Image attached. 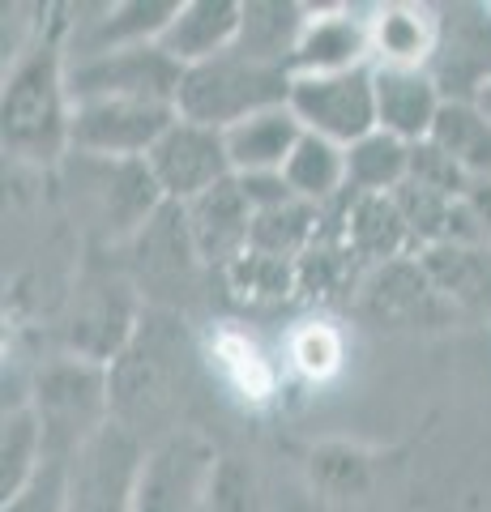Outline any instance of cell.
<instances>
[{"label": "cell", "mask_w": 491, "mask_h": 512, "mask_svg": "<svg viewBox=\"0 0 491 512\" xmlns=\"http://www.w3.org/2000/svg\"><path fill=\"white\" fill-rule=\"evenodd\" d=\"M0 512H69V461H43V470Z\"/></svg>", "instance_id": "d6a6232c"}, {"label": "cell", "mask_w": 491, "mask_h": 512, "mask_svg": "<svg viewBox=\"0 0 491 512\" xmlns=\"http://www.w3.org/2000/svg\"><path fill=\"white\" fill-rule=\"evenodd\" d=\"M210 487H214V448L205 436L184 427L150 448L133 512H197Z\"/></svg>", "instance_id": "5bb4252c"}, {"label": "cell", "mask_w": 491, "mask_h": 512, "mask_svg": "<svg viewBox=\"0 0 491 512\" xmlns=\"http://www.w3.org/2000/svg\"><path fill=\"white\" fill-rule=\"evenodd\" d=\"M184 82V69L158 43L124 47L86 60H69V99H141V103H171Z\"/></svg>", "instance_id": "30bf717a"}, {"label": "cell", "mask_w": 491, "mask_h": 512, "mask_svg": "<svg viewBox=\"0 0 491 512\" xmlns=\"http://www.w3.org/2000/svg\"><path fill=\"white\" fill-rule=\"evenodd\" d=\"M69 192L77 201L82 222L103 239V244H133L141 227L163 210L167 197L154 184L146 158H65Z\"/></svg>", "instance_id": "3957f363"}, {"label": "cell", "mask_w": 491, "mask_h": 512, "mask_svg": "<svg viewBox=\"0 0 491 512\" xmlns=\"http://www.w3.org/2000/svg\"><path fill=\"white\" fill-rule=\"evenodd\" d=\"M141 316H146V299H141L124 261L120 265H86V274L77 278L69 320H65L69 355L112 367L120 359V350L133 342Z\"/></svg>", "instance_id": "8992f818"}, {"label": "cell", "mask_w": 491, "mask_h": 512, "mask_svg": "<svg viewBox=\"0 0 491 512\" xmlns=\"http://www.w3.org/2000/svg\"><path fill=\"white\" fill-rule=\"evenodd\" d=\"M107 384H112V419L150 448L184 431L180 414L197 384V350L180 312L146 308L133 342L107 367Z\"/></svg>", "instance_id": "6da1fadb"}, {"label": "cell", "mask_w": 491, "mask_h": 512, "mask_svg": "<svg viewBox=\"0 0 491 512\" xmlns=\"http://www.w3.org/2000/svg\"><path fill=\"white\" fill-rule=\"evenodd\" d=\"M393 201H398V210L410 227V239H415V248L427 252L436 244H449V231H453V214H457V201L445 197V192L436 188H423L415 180H406L398 192H393Z\"/></svg>", "instance_id": "4dcf8cb0"}, {"label": "cell", "mask_w": 491, "mask_h": 512, "mask_svg": "<svg viewBox=\"0 0 491 512\" xmlns=\"http://www.w3.org/2000/svg\"><path fill=\"white\" fill-rule=\"evenodd\" d=\"M466 210H470V218L479 222V231H483V239L491 244V180H470V188H466Z\"/></svg>", "instance_id": "d590c367"}, {"label": "cell", "mask_w": 491, "mask_h": 512, "mask_svg": "<svg viewBox=\"0 0 491 512\" xmlns=\"http://www.w3.org/2000/svg\"><path fill=\"white\" fill-rule=\"evenodd\" d=\"M359 308L380 325H440V320L457 316L419 256H398V261L372 269L359 282Z\"/></svg>", "instance_id": "9a60e30c"}, {"label": "cell", "mask_w": 491, "mask_h": 512, "mask_svg": "<svg viewBox=\"0 0 491 512\" xmlns=\"http://www.w3.org/2000/svg\"><path fill=\"white\" fill-rule=\"evenodd\" d=\"M176 9L180 0H129V5H99V18H69V60L158 43Z\"/></svg>", "instance_id": "e0dca14e"}, {"label": "cell", "mask_w": 491, "mask_h": 512, "mask_svg": "<svg viewBox=\"0 0 491 512\" xmlns=\"http://www.w3.org/2000/svg\"><path fill=\"white\" fill-rule=\"evenodd\" d=\"M282 175H287V184H291V192L299 201L334 205L342 192L351 188V180H346V146L325 141L316 133H304L295 154L287 158V167H282Z\"/></svg>", "instance_id": "484cf974"}, {"label": "cell", "mask_w": 491, "mask_h": 512, "mask_svg": "<svg viewBox=\"0 0 491 512\" xmlns=\"http://www.w3.org/2000/svg\"><path fill=\"white\" fill-rule=\"evenodd\" d=\"M376 69V64H372ZM445 94L427 69H376V128L389 137L419 146L432 137Z\"/></svg>", "instance_id": "d6986e66"}, {"label": "cell", "mask_w": 491, "mask_h": 512, "mask_svg": "<svg viewBox=\"0 0 491 512\" xmlns=\"http://www.w3.org/2000/svg\"><path fill=\"white\" fill-rule=\"evenodd\" d=\"M346 248L359 265H389L398 256H410L415 239L393 197H368V192H351L346 197Z\"/></svg>", "instance_id": "603a6c76"}, {"label": "cell", "mask_w": 491, "mask_h": 512, "mask_svg": "<svg viewBox=\"0 0 491 512\" xmlns=\"http://www.w3.org/2000/svg\"><path fill=\"white\" fill-rule=\"evenodd\" d=\"M244 26V5L235 0H180L176 18L163 30L158 47L180 64V69H193L214 56H223L240 39Z\"/></svg>", "instance_id": "ffe728a7"}, {"label": "cell", "mask_w": 491, "mask_h": 512, "mask_svg": "<svg viewBox=\"0 0 491 512\" xmlns=\"http://www.w3.org/2000/svg\"><path fill=\"white\" fill-rule=\"evenodd\" d=\"M470 180H491V116L479 103H445L432 137Z\"/></svg>", "instance_id": "4316f807"}, {"label": "cell", "mask_w": 491, "mask_h": 512, "mask_svg": "<svg viewBox=\"0 0 491 512\" xmlns=\"http://www.w3.org/2000/svg\"><path fill=\"white\" fill-rule=\"evenodd\" d=\"M223 278H227V286L235 295L274 303V299H287L291 291H299V261H278V256H265V252L248 248Z\"/></svg>", "instance_id": "1f68e13d"}, {"label": "cell", "mask_w": 491, "mask_h": 512, "mask_svg": "<svg viewBox=\"0 0 491 512\" xmlns=\"http://www.w3.org/2000/svg\"><path fill=\"white\" fill-rule=\"evenodd\" d=\"M304 133H316L338 146H355L368 133H376V69H346V73H316L295 77L291 103Z\"/></svg>", "instance_id": "9c48e42d"}, {"label": "cell", "mask_w": 491, "mask_h": 512, "mask_svg": "<svg viewBox=\"0 0 491 512\" xmlns=\"http://www.w3.org/2000/svg\"><path fill=\"white\" fill-rule=\"evenodd\" d=\"M69 18L43 22L30 47L13 56L0 90V141L5 154L35 167H56L69 158Z\"/></svg>", "instance_id": "7a4b0ae2"}, {"label": "cell", "mask_w": 491, "mask_h": 512, "mask_svg": "<svg viewBox=\"0 0 491 512\" xmlns=\"http://www.w3.org/2000/svg\"><path fill=\"white\" fill-rule=\"evenodd\" d=\"M235 180H240L244 197H248V205H252V210H257V214H265V210H278V205L295 201V192H291V184H287V175H282V171L235 175Z\"/></svg>", "instance_id": "e575fe53"}, {"label": "cell", "mask_w": 491, "mask_h": 512, "mask_svg": "<svg viewBox=\"0 0 491 512\" xmlns=\"http://www.w3.org/2000/svg\"><path fill=\"white\" fill-rule=\"evenodd\" d=\"M346 180H351V192L393 197L410 180V146L376 128L355 146H346Z\"/></svg>", "instance_id": "83f0119b"}, {"label": "cell", "mask_w": 491, "mask_h": 512, "mask_svg": "<svg viewBox=\"0 0 491 512\" xmlns=\"http://www.w3.org/2000/svg\"><path fill=\"white\" fill-rule=\"evenodd\" d=\"M227 154H231V171L235 175H257V171H282L287 158L295 154L304 124L295 120L291 107H269L248 116L244 124L227 128Z\"/></svg>", "instance_id": "cb8c5ba5"}, {"label": "cell", "mask_w": 491, "mask_h": 512, "mask_svg": "<svg viewBox=\"0 0 491 512\" xmlns=\"http://www.w3.org/2000/svg\"><path fill=\"white\" fill-rule=\"evenodd\" d=\"M372 64V35L368 18L355 9H308L304 39L295 47L291 77H316V73H346Z\"/></svg>", "instance_id": "ac0fdd59"}, {"label": "cell", "mask_w": 491, "mask_h": 512, "mask_svg": "<svg viewBox=\"0 0 491 512\" xmlns=\"http://www.w3.org/2000/svg\"><path fill=\"white\" fill-rule=\"evenodd\" d=\"M308 26V9L291 5V0H257L244 5V26L235 39V52L257 60V64H274V69H291L295 47L304 39Z\"/></svg>", "instance_id": "d4e9b609"}, {"label": "cell", "mask_w": 491, "mask_h": 512, "mask_svg": "<svg viewBox=\"0 0 491 512\" xmlns=\"http://www.w3.org/2000/svg\"><path fill=\"white\" fill-rule=\"evenodd\" d=\"M188 231H193V244L205 269H227L240 261V256L252 248V222H257V210L248 205L240 180H223L218 188H210L205 197H197L193 205H184Z\"/></svg>", "instance_id": "2e32d148"}, {"label": "cell", "mask_w": 491, "mask_h": 512, "mask_svg": "<svg viewBox=\"0 0 491 512\" xmlns=\"http://www.w3.org/2000/svg\"><path fill=\"white\" fill-rule=\"evenodd\" d=\"M436 5H376L368 13L376 69H427L436 52Z\"/></svg>", "instance_id": "44dd1931"}, {"label": "cell", "mask_w": 491, "mask_h": 512, "mask_svg": "<svg viewBox=\"0 0 491 512\" xmlns=\"http://www.w3.org/2000/svg\"><path fill=\"white\" fill-rule=\"evenodd\" d=\"M321 214L325 205H308V201H287L278 210H265L252 222V252H265V256H278V261H299L316 231H321Z\"/></svg>", "instance_id": "f546056e"}, {"label": "cell", "mask_w": 491, "mask_h": 512, "mask_svg": "<svg viewBox=\"0 0 491 512\" xmlns=\"http://www.w3.org/2000/svg\"><path fill=\"white\" fill-rule=\"evenodd\" d=\"M30 406H35L43 423L47 461H73L94 431L112 423L107 367L73 359V355L43 363L35 376V389H30Z\"/></svg>", "instance_id": "5b68a950"}, {"label": "cell", "mask_w": 491, "mask_h": 512, "mask_svg": "<svg viewBox=\"0 0 491 512\" xmlns=\"http://www.w3.org/2000/svg\"><path fill=\"white\" fill-rule=\"evenodd\" d=\"M291 82H295L291 69L257 64V60H248L231 47V52H223V56L184 69L176 111H180V120H193V124L227 133V128L244 124L248 116H257V111L287 107L291 103Z\"/></svg>", "instance_id": "277c9868"}, {"label": "cell", "mask_w": 491, "mask_h": 512, "mask_svg": "<svg viewBox=\"0 0 491 512\" xmlns=\"http://www.w3.org/2000/svg\"><path fill=\"white\" fill-rule=\"evenodd\" d=\"M180 120L171 103H141V99H90L73 103L69 124V154L90 158H146L158 137Z\"/></svg>", "instance_id": "8fae6325"}, {"label": "cell", "mask_w": 491, "mask_h": 512, "mask_svg": "<svg viewBox=\"0 0 491 512\" xmlns=\"http://www.w3.org/2000/svg\"><path fill=\"white\" fill-rule=\"evenodd\" d=\"M436 52L427 73L445 103H479L491 86V5H436Z\"/></svg>", "instance_id": "7c38bea8"}, {"label": "cell", "mask_w": 491, "mask_h": 512, "mask_svg": "<svg viewBox=\"0 0 491 512\" xmlns=\"http://www.w3.org/2000/svg\"><path fill=\"white\" fill-rule=\"evenodd\" d=\"M150 444L116 419L69 461V512H133Z\"/></svg>", "instance_id": "ba28073f"}, {"label": "cell", "mask_w": 491, "mask_h": 512, "mask_svg": "<svg viewBox=\"0 0 491 512\" xmlns=\"http://www.w3.org/2000/svg\"><path fill=\"white\" fill-rule=\"evenodd\" d=\"M43 461H47V440L35 406L5 410V423H0V504L13 500L43 470Z\"/></svg>", "instance_id": "f1b7e54d"}, {"label": "cell", "mask_w": 491, "mask_h": 512, "mask_svg": "<svg viewBox=\"0 0 491 512\" xmlns=\"http://www.w3.org/2000/svg\"><path fill=\"white\" fill-rule=\"evenodd\" d=\"M124 269L137 282L146 308L180 312L188 299L201 291V256L188 231L184 205H163L133 244H124Z\"/></svg>", "instance_id": "52a82bcc"}, {"label": "cell", "mask_w": 491, "mask_h": 512, "mask_svg": "<svg viewBox=\"0 0 491 512\" xmlns=\"http://www.w3.org/2000/svg\"><path fill=\"white\" fill-rule=\"evenodd\" d=\"M419 261L453 312L491 320V244H436Z\"/></svg>", "instance_id": "7402d4cb"}, {"label": "cell", "mask_w": 491, "mask_h": 512, "mask_svg": "<svg viewBox=\"0 0 491 512\" xmlns=\"http://www.w3.org/2000/svg\"><path fill=\"white\" fill-rule=\"evenodd\" d=\"M410 180L423 184V188H436L445 192V197L462 201L466 188H470V175L453 163V158L436 146V141H419V146H410Z\"/></svg>", "instance_id": "836d02e7"}, {"label": "cell", "mask_w": 491, "mask_h": 512, "mask_svg": "<svg viewBox=\"0 0 491 512\" xmlns=\"http://www.w3.org/2000/svg\"><path fill=\"white\" fill-rule=\"evenodd\" d=\"M146 167L154 175V184L163 188V197L171 205H193L210 188L231 180V154L227 137L218 128H205L193 120H176L158 137V146L146 154Z\"/></svg>", "instance_id": "4fadbf2b"}]
</instances>
